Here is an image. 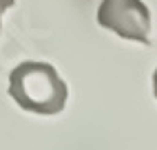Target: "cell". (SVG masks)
Wrapping results in <instances>:
<instances>
[{
	"label": "cell",
	"instance_id": "6da1fadb",
	"mask_svg": "<svg viewBox=\"0 0 157 150\" xmlns=\"http://www.w3.org/2000/svg\"><path fill=\"white\" fill-rule=\"evenodd\" d=\"M9 95L29 113L58 115L67 104L69 88L51 64L22 62L9 75Z\"/></svg>",
	"mask_w": 157,
	"mask_h": 150
},
{
	"label": "cell",
	"instance_id": "7a4b0ae2",
	"mask_svg": "<svg viewBox=\"0 0 157 150\" xmlns=\"http://www.w3.org/2000/svg\"><path fill=\"white\" fill-rule=\"evenodd\" d=\"M98 22L124 40L148 44L151 11L142 0H102L98 9Z\"/></svg>",
	"mask_w": 157,
	"mask_h": 150
},
{
	"label": "cell",
	"instance_id": "277c9868",
	"mask_svg": "<svg viewBox=\"0 0 157 150\" xmlns=\"http://www.w3.org/2000/svg\"><path fill=\"white\" fill-rule=\"evenodd\" d=\"M153 93H155V97H157V69L153 73Z\"/></svg>",
	"mask_w": 157,
	"mask_h": 150
},
{
	"label": "cell",
	"instance_id": "3957f363",
	"mask_svg": "<svg viewBox=\"0 0 157 150\" xmlns=\"http://www.w3.org/2000/svg\"><path fill=\"white\" fill-rule=\"evenodd\" d=\"M13 2L16 0H0V29H2V13L7 11V9H11Z\"/></svg>",
	"mask_w": 157,
	"mask_h": 150
}]
</instances>
